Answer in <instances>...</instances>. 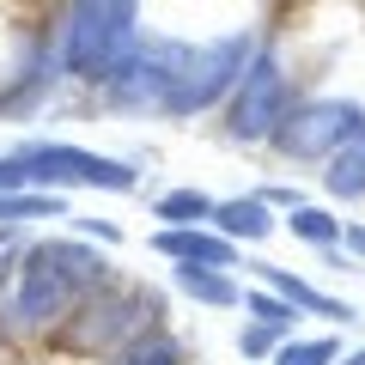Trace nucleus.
I'll return each mask as SVG.
<instances>
[{
    "label": "nucleus",
    "mask_w": 365,
    "mask_h": 365,
    "mask_svg": "<svg viewBox=\"0 0 365 365\" xmlns=\"http://www.w3.org/2000/svg\"><path fill=\"white\" fill-rule=\"evenodd\" d=\"M182 280H189L201 299H232V287H225V280H207V274H182Z\"/></svg>",
    "instance_id": "obj_7"
},
{
    "label": "nucleus",
    "mask_w": 365,
    "mask_h": 365,
    "mask_svg": "<svg viewBox=\"0 0 365 365\" xmlns=\"http://www.w3.org/2000/svg\"><path fill=\"white\" fill-rule=\"evenodd\" d=\"M280 98H287L280 67H274V61H256V67H250V91H244V104H237L232 128H237V134H262V128L274 122V110H280Z\"/></svg>",
    "instance_id": "obj_2"
},
{
    "label": "nucleus",
    "mask_w": 365,
    "mask_h": 365,
    "mask_svg": "<svg viewBox=\"0 0 365 365\" xmlns=\"http://www.w3.org/2000/svg\"><path fill=\"white\" fill-rule=\"evenodd\" d=\"M329 353H335V347H323V341H317V347H292L280 365H329Z\"/></svg>",
    "instance_id": "obj_6"
},
{
    "label": "nucleus",
    "mask_w": 365,
    "mask_h": 365,
    "mask_svg": "<svg viewBox=\"0 0 365 365\" xmlns=\"http://www.w3.org/2000/svg\"><path fill=\"white\" fill-rule=\"evenodd\" d=\"M128 365H177V347H170V341H153V347L128 353Z\"/></svg>",
    "instance_id": "obj_5"
},
{
    "label": "nucleus",
    "mask_w": 365,
    "mask_h": 365,
    "mask_svg": "<svg viewBox=\"0 0 365 365\" xmlns=\"http://www.w3.org/2000/svg\"><path fill=\"white\" fill-rule=\"evenodd\" d=\"M329 189H335V195H359V189H365V134L335 158V170H329Z\"/></svg>",
    "instance_id": "obj_3"
},
{
    "label": "nucleus",
    "mask_w": 365,
    "mask_h": 365,
    "mask_svg": "<svg viewBox=\"0 0 365 365\" xmlns=\"http://www.w3.org/2000/svg\"><path fill=\"white\" fill-rule=\"evenodd\" d=\"M299 232L304 237H335V225H329V213H299Z\"/></svg>",
    "instance_id": "obj_8"
},
{
    "label": "nucleus",
    "mask_w": 365,
    "mask_h": 365,
    "mask_svg": "<svg viewBox=\"0 0 365 365\" xmlns=\"http://www.w3.org/2000/svg\"><path fill=\"white\" fill-rule=\"evenodd\" d=\"M128 6L134 0H73V13H67V61L73 67H98L116 37L128 31Z\"/></svg>",
    "instance_id": "obj_1"
},
{
    "label": "nucleus",
    "mask_w": 365,
    "mask_h": 365,
    "mask_svg": "<svg viewBox=\"0 0 365 365\" xmlns=\"http://www.w3.org/2000/svg\"><path fill=\"white\" fill-rule=\"evenodd\" d=\"M220 220L232 225V232H262V225H268V220H262V207H225Z\"/></svg>",
    "instance_id": "obj_4"
},
{
    "label": "nucleus",
    "mask_w": 365,
    "mask_h": 365,
    "mask_svg": "<svg viewBox=\"0 0 365 365\" xmlns=\"http://www.w3.org/2000/svg\"><path fill=\"white\" fill-rule=\"evenodd\" d=\"M170 213H207V201H201V195H170L165 201V220H170Z\"/></svg>",
    "instance_id": "obj_9"
}]
</instances>
